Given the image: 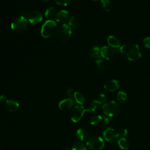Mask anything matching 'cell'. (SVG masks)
<instances>
[{
  "label": "cell",
  "mask_w": 150,
  "mask_h": 150,
  "mask_svg": "<svg viewBox=\"0 0 150 150\" xmlns=\"http://www.w3.org/2000/svg\"><path fill=\"white\" fill-rule=\"evenodd\" d=\"M120 52L123 57L129 61H135L141 57L139 46L135 43H126L120 47Z\"/></svg>",
  "instance_id": "6da1fadb"
},
{
  "label": "cell",
  "mask_w": 150,
  "mask_h": 150,
  "mask_svg": "<svg viewBox=\"0 0 150 150\" xmlns=\"http://www.w3.org/2000/svg\"><path fill=\"white\" fill-rule=\"evenodd\" d=\"M57 25L56 22L52 20L46 21L41 28V35L45 38H50L57 32Z\"/></svg>",
  "instance_id": "7a4b0ae2"
},
{
  "label": "cell",
  "mask_w": 150,
  "mask_h": 150,
  "mask_svg": "<svg viewBox=\"0 0 150 150\" xmlns=\"http://www.w3.org/2000/svg\"><path fill=\"white\" fill-rule=\"evenodd\" d=\"M104 113L108 117H112L118 115L120 112V106L115 101L105 103L103 106Z\"/></svg>",
  "instance_id": "3957f363"
},
{
  "label": "cell",
  "mask_w": 150,
  "mask_h": 150,
  "mask_svg": "<svg viewBox=\"0 0 150 150\" xmlns=\"http://www.w3.org/2000/svg\"><path fill=\"white\" fill-rule=\"evenodd\" d=\"M86 145L90 150H101L104 146V142L100 137L94 135L87 138Z\"/></svg>",
  "instance_id": "277c9868"
},
{
  "label": "cell",
  "mask_w": 150,
  "mask_h": 150,
  "mask_svg": "<svg viewBox=\"0 0 150 150\" xmlns=\"http://www.w3.org/2000/svg\"><path fill=\"white\" fill-rule=\"evenodd\" d=\"M28 26L27 19L23 16H20L16 18L11 23V29L12 30L16 33L23 32Z\"/></svg>",
  "instance_id": "5b68a950"
},
{
  "label": "cell",
  "mask_w": 150,
  "mask_h": 150,
  "mask_svg": "<svg viewBox=\"0 0 150 150\" xmlns=\"http://www.w3.org/2000/svg\"><path fill=\"white\" fill-rule=\"evenodd\" d=\"M57 32L59 39L62 41L66 42L70 38L72 31L71 28L69 24L64 23L59 28Z\"/></svg>",
  "instance_id": "8992f818"
},
{
  "label": "cell",
  "mask_w": 150,
  "mask_h": 150,
  "mask_svg": "<svg viewBox=\"0 0 150 150\" xmlns=\"http://www.w3.org/2000/svg\"><path fill=\"white\" fill-rule=\"evenodd\" d=\"M103 134L104 139L111 144L115 143L120 138L117 131L110 127L105 128L103 131Z\"/></svg>",
  "instance_id": "52a82bcc"
},
{
  "label": "cell",
  "mask_w": 150,
  "mask_h": 150,
  "mask_svg": "<svg viewBox=\"0 0 150 150\" xmlns=\"http://www.w3.org/2000/svg\"><path fill=\"white\" fill-rule=\"evenodd\" d=\"M85 111H86V109L81 105H76L73 107L70 113L71 120L74 122H78L82 118Z\"/></svg>",
  "instance_id": "ba28073f"
},
{
  "label": "cell",
  "mask_w": 150,
  "mask_h": 150,
  "mask_svg": "<svg viewBox=\"0 0 150 150\" xmlns=\"http://www.w3.org/2000/svg\"><path fill=\"white\" fill-rule=\"evenodd\" d=\"M117 53V49H114L110 46H104L100 49L101 56L106 60H111L113 59Z\"/></svg>",
  "instance_id": "9c48e42d"
},
{
  "label": "cell",
  "mask_w": 150,
  "mask_h": 150,
  "mask_svg": "<svg viewBox=\"0 0 150 150\" xmlns=\"http://www.w3.org/2000/svg\"><path fill=\"white\" fill-rule=\"evenodd\" d=\"M28 18L29 22L30 23L34 24V25L38 24L43 19V16L42 13L37 11H33L30 13H29L28 14Z\"/></svg>",
  "instance_id": "30bf717a"
},
{
  "label": "cell",
  "mask_w": 150,
  "mask_h": 150,
  "mask_svg": "<svg viewBox=\"0 0 150 150\" xmlns=\"http://www.w3.org/2000/svg\"><path fill=\"white\" fill-rule=\"evenodd\" d=\"M104 88L108 91L114 92L119 89L120 85L117 80L112 79L106 81L104 85Z\"/></svg>",
  "instance_id": "8fae6325"
},
{
  "label": "cell",
  "mask_w": 150,
  "mask_h": 150,
  "mask_svg": "<svg viewBox=\"0 0 150 150\" xmlns=\"http://www.w3.org/2000/svg\"><path fill=\"white\" fill-rule=\"evenodd\" d=\"M19 107V103L15 100H7L5 103V109L9 112H14Z\"/></svg>",
  "instance_id": "7c38bea8"
},
{
  "label": "cell",
  "mask_w": 150,
  "mask_h": 150,
  "mask_svg": "<svg viewBox=\"0 0 150 150\" xmlns=\"http://www.w3.org/2000/svg\"><path fill=\"white\" fill-rule=\"evenodd\" d=\"M74 104L73 100L70 98H66L61 101L59 104V108L62 111H68L70 110Z\"/></svg>",
  "instance_id": "4fadbf2b"
},
{
  "label": "cell",
  "mask_w": 150,
  "mask_h": 150,
  "mask_svg": "<svg viewBox=\"0 0 150 150\" xmlns=\"http://www.w3.org/2000/svg\"><path fill=\"white\" fill-rule=\"evenodd\" d=\"M54 18L55 20L58 22H64L69 19V13L67 11L61 10L56 13Z\"/></svg>",
  "instance_id": "5bb4252c"
},
{
  "label": "cell",
  "mask_w": 150,
  "mask_h": 150,
  "mask_svg": "<svg viewBox=\"0 0 150 150\" xmlns=\"http://www.w3.org/2000/svg\"><path fill=\"white\" fill-rule=\"evenodd\" d=\"M107 43L109 46L114 49H117L121 47V43L119 39L114 35H110L108 37Z\"/></svg>",
  "instance_id": "9a60e30c"
},
{
  "label": "cell",
  "mask_w": 150,
  "mask_h": 150,
  "mask_svg": "<svg viewBox=\"0 0 150 150\" xmlns=\"http://www.w3.org/2000/svg\"><path fill=\"white\" fill-rule=\"evenodd\" d=\"M76 135L77 137L80 140V141H85L87 140V138H88V131L84 129L80 128H79L76 132Z\"/></svg>",
  "instance_id": "2e32d148"
},
{
  "label": "cell",
  "mask_w": 150,
  "mask_h": 150,
  "mask_svg": "<svg viewBox=\"0 0 150 150\" xmlns=\"http://www.w3.org/2000/svg\"><path fill=\"white\" fill-rule=\"evenodd\" d=\"M103 59L104 58L101 55H98L95 58V62L97 64V69L100 71L104 70L105 68V64Z\"/></svg>",
  "instance_id": "e0dca14e"
},
{
  "label": "cell",
  "mask_w": 150,
  "mask_h": 150,
  "mask_svg": "<svg viewBox=\"0 0 150 150\" xmlns=\"http://www.w3.org/2000/svg\"><path fill=\"white\" fill-rule=\"evenodd\" d=\"M68 24L71 27V28H73L74 29H76V30L79 29L80 26V23L78 19L74 16L69 18L68 21Z\"/></svg>",
  "instance_id": "ac0fdd59"
},
{
  "label": "cell",
  "mask_w": 150,
  "mask_h": 150,
  "mask_svg": "<svg viewBox=\"0 0 150 150\" xmlns=\"http://www.w3.org/2000/svg\"><path fill=\"white\" fill-rule=\"evenodd\" d=\"M117 143L118 145L119 146V147L121 149H124V150H127L129 148V142H128V141L124 137L122 138H120L118 141H117Z\"/></svg>",
  "instance_id": "d6986e66"
},
{
  "label": "cell",
  "mask_w": 150,
  "mask_h": 150,
  "mask_svg": "<svg viewBox=\"0 0 150 150\" xmlns=\"http://www.w3.org/2000/svg\"><path fill=\"white\" fill-rule=\"evenodd\" d=\"M74 99L76 101V103H77L80 105H83L86 101L85 97H84V96L79 92H74Z\"/></svg>",
  "instance_id": "ffe728a7"
},
{
  "label": "cell",
  "mask_w": 150,
  "mask_h": 150,
  "mask_svg": "<svg viewBox=\"0 0 150 150\" xmlns=\"http://www.w3.org/2000/svg\"><path fill=\"white\" fill-rule=\"evenodd\" d=\"M71 150H86V146L81 141H76L73 144Z\"/></svg>",
  "instance_id": "44dd1931"
},
{
  "label": "cell",
  "mask_w": 150,
  "mask_h": 150,
  "mask_svg": "<svg viewBox=\"0 0 150 150\" xmlns=\"http://www.w3.org/2000/svg\"><path fill=\"white\" fill-rule=\"evenodd\" d=\"M101 5L102 8L107 12L110 11L112 9V4L110 0H101Z\"/></svg>",
  "instance_id": "7402d4cb"
},
{
  "label": "cell",
  "mask_w": 150,
  "mask_h": 150,
  "mask_svg": "<svg viewBox=\"0 0 150 150\" xmlns=\"http://www.w3.org/2000/svg\"><path fill=\"white\" fill-rule=\"evenodd\" d=\"M56 14V9L53 7H50L46 10L45 13V16L46 18L50 19L53 18L54 16H55Z\"/></svg>",
  "instance_id": "603a6c76"
},
{
  "label": "cell",
  "mask_w": 150,
  "mask_h": 150,
  "mask_svg": "<svg viewBox=\"0 0 150 150\" xmlns=\"http://www.w3.org/2000/svg\"><path fill=\"white\" fill-rule=\"evenodd\" d=\"M95 103H96L98 105H101V104H105L106 101H107V98H106V96L105 94H99L96 99L94 100H93Z\"/></svg>",
  "instance_id": "cb8c5ba5"
},
{
  "label": "cell",
  "mask_w": 150,
  "mask_h": 150,
  "mask_svg": "<svg viewBox=\"0 0 150 150\" xmlns=\"http://www.w3.org/2000/svg\"><path fill=\"white\" fill-rule=\"evenodd\" d=\"M100 52V49L98 46H94L91 47L89 50V54L91 57H96L99 55V53Z\"/></svg>",
  "instance_id": "d4e9b609"
},
{
  "label": "cell",
  "mask_w": 150,
  "mask_h": 150,
  "mask_svg": "<svg viewBox=\"0 0 150 150\" xmlns=\"http://www.w3.org/2000/svg\"><path fill=\"white\" fill-rule=\"evenodd\" d=\"M127 96L125 92L122 91H120L117 94V99L119 102L121 103H125L127 101Z\"/></svg>",
  "instance_id": "484cf974"
},
{
  "label": "cell",
  "mask_w": 150,
  "mask_h": 150,
  "mask_svg": "<svg viewBox=\"0 0 150 150\" xmlns=\"http://www.w3.org/2000/svg\"><path fill=\"white\" fill-rule=\"evenodd\" d=\"M103 117L100 115H97L93 116L91 120H90V124L91 125H98L102 122Z\"/></svg>",
  "instance_id": "4316f807"
},
{
  "label": "cell",
  "mask_w": 150,
  "mask_h": 150,
  "mask_svg": "<svg viewBox=\"0 0 150 150\" xmlns=\"http://www.w3.org/2000/svg\"><path fill=\"white\" fill-rule=\"evenodd\" d=\"M99 105L97 104L96 103H95L94 101H92V103H91L90 105L86 109V111H90V112H92V111H96L97 109V107Z\"/></svg>",
  "instance_id": "83f0119b"
},
{
  "label": "cell",
  "mask_w": 150,
  "mask_h": 150,
  "mask_svg": "<svg viewBox=\"0 0 150 150\" xmlns=\"http://www.w3.org/2000/svg\"><path fill=\"white\" fill-rule=\"evenodd\" d=\"M117 132L120 138L124 137L128 134V131L125 128H120L119 130L117 131Z\"/></svg>",
  "instance_id": "f1b7e54d"
},
{
  "label": "cell",
  "mask_w": 150,
  "mask_h": 150,
  "mask_svg": "<svg viewBox=\"0 0 150 150\" xmlns=\"http://www.w3.org/2000/svg\"><path fill=\"white\" fill-rule=\"evenodd\" d=\"M56 4L60 6H66L69 3L70 0H54Z\"/></svg>",
  "instance_id": "f546056e"
},
{
  "label": "cell",
  "mask_w": 150,
  "mask_h": 150,
  "mask_svg": "<svg viewBox=\"0 0 150 150\" xmlns=\"http://www.w3.org/2000/svg\"><path fill=\"white\" fill-rule=\"evenodd\" d=\"M74 92L73 91V89L71 88H69L66 91V95L69 97V98L73 100L74 99Z\"/></svg>",
  "instance_id": "4dcf8cb0"
},
{
  "label": "cell",
  "mask_w": 150,
  "mask_h": 150,
  "mask_svg": "<svg viewBox=\"0 0 150 150\" xmlns=\"http://www.w3.org/2000/svg\"><path fill=\"white\" fill-rule=\"evenodd\" d=\"M143 44L147 48H150V37H146L143 39Z\"/></svg>",
  "instance_id": "1f68e13d"
},
{
  "label": "cell",
  "mask_w": 150,
  "mask_h": 150,
  "mask_svg": "<svg viewBox=\"0 0 150 150\" xmlns=\"http://www.w3.org/2000/svg\"><path fill=\"white\" fill-rule=\"evenodd\" d=\"M110 117L108 116H104L103 117V120H102V123L105 124V125H107L110 123Z\"/></svg>",
  "instance_id": "d6a6232c"
},
{
  "label": "cell",
  "mask_w": 150,
  "mask_h": 150,
  "mask_svg": "<svg viewBox=\"0 0 150 150\" xmlns=\"http://www.w3.org/2000/svg\"><path fill=\"white\" fill-rule=\"evenodd\" d=\"M6 97L4 95L0 96V102H4L6 101Z\"/></svg>",
  "instance_id": "836d02e7"
},
{
  "label": "cell",
  "mask_w": 150,
  "mask_h": 150,
  "mask_svg": "<svg viewBox=\"0 0 150 150\" xmlns=\"http://www.w3.org/2000/svg\"><path fill=\"white\" fill-rule=\"evenodd\" d=\"M62 150H71V149H68V148H64V149H63Z\"/></svg>",
  "instance_id": "e575fe53"
},
{
  "label": "cell",
  "mask_w": 150,
  "mask_h": 150,
  "mask_svg": "<svg viewBox=\"0 0 150 150\" xmlns=\"http://www.w3.org/2000/svg\"><path fill=\"white\" fill-rule=\"evenodd\" d=\"M42 1H43V2H47V1H49V0H42Z\"/></svg>",
  "instance_id": "d590c367"
},
{
  "label": "cell",
  "mask_w": 150,
  "mask_h": 150,
  "mask_svg": "<svg viewBox=\"0 0 150 150\" xmlns=\"http://www.w3.org/2000/svg\"><path fill=\"white\" fill-rule=\"evenodd\" d=\"M93 1H98V0H93Z\"/></svg>",
  "instance_id": "8d00e7d4"
}]
</instances>
